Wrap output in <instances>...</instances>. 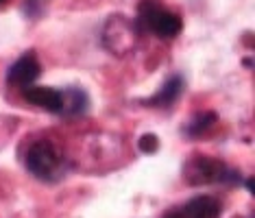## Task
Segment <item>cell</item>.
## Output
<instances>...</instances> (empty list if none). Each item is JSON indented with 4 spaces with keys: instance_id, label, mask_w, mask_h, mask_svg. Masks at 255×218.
<instances>
[{
    "instance_id": "obj_1",
    "label": "cell",
    "mask_w": 255,
    "mask_h": 218,
    "mask_svg": "<svg viewBox=\"0 0 255 218\" xmlns=\"http://www.w3.org/2000/svg\"><path fill=\"white\" fill-rule=\"evenodd\" d=\"M24 164H26L28 173L35 175L42 181H57L63 175V168H66L61 151L50 140L33 142L31 148L26 151Z\"/></svg>"
},
{
    "instance_id": "obj_2",
    "label": "cell",
    "mask_w": 255,
    "mask_h": 218,
    "mask_svg": "<svg viewBox=\"0 0 255 218\" xmlns=\"http://www.w3.org/2000/svg\"><path fill=\"white\" fill-rule=\"evenodd\" d=\"M137 26L140 31H150L161 39H172L181 33L183 22L177 13L166 11L155 0H144L137 9Z\"/></svg>"
},
{
    "instance_id": "obj_3",
    "label": "cell",
    "mask_w": 255,
    "mask_h": 218,
    "mask_svg": "<svg viewBox=\"0 0 255 218\" xmlns=\"http://www.w3.org/2000/svg\"><path fill=\"white\" fill-rule=\"evenodd\" d=\"M183 177L190 186H205V183H218V181H234V183H242V179L238 173L229 170L225 162H220L216 157H205V155H199V157L188 159L183 168Z\"/></svg>"
},
{
    "instance_id": "obj_4",
    "label": "cell",
    "mask_w": 255,
    "mask_h": 218,
    "mask_svg": "<svg viewBox=\"0 0 255 218\" xmlns=\"http://www.w3.org/2000/svg\"><path fill=\"white\" fill-rule=\"evenodd\" d=\"M137 39H140V26L125 15H114L107 20L105 31H103V42L114 55L125 57L137 48Z\"/></svg>"
},
{
    "instance_id": "obj_5",
    "label": "cell",
    "mask_w": 255,
    "mask_h": 218,
    "mask_svg": "<svg viewBox=\"0 0 255 218\" xmlns=\"http://www.w3.org/2000/svg\"><path fill=\"white\" fill-rule=\"evenodd\" d=\"M39 74H42V66H39L35 53H26L9 68L7 81H9V85H15V88L24 90L37 81Z\"/></svg>"
},
{
    "instance_id": "obj_6",
    "label": "cell",
    "mask_w": 255,
    "mask_h": 218,
    "mask_svg": "<svg viewBox=\"0 0 255 218\" xmlns=\"http://www.w3.org/2000/svg\"><path fill=\"white\" fill-rule=\"evenodd\" d=\"M24 99L31 103V105H37L46 109V111L59 113L61 111V92L53 90V88H35V85H28L24 88Z\"/></svg>"
},
{
    "instance_id": "obj_7",
    "label": "cell",
    "mask_w": 255,
    "mask_h": 218,
    "mask_svg": "<svg viewBox=\"0 0 255 218\" xmlns=\"http://www.w3.org/2000/svg\"><path fill=\"white\" fill-rule=\"evenodd\" d=\"M183 85H185V83H183V77L175 74V77H170L164 85H161V90L157 92V94H153L150 99H144L142 105H150V107H170L172 103H175L179 96H181Z\"/></svg>"
},
{
    "instance_id": "obj_8",
    "label": "cell",
    "mask_w": 255,
    "mask_h": 218,
    "mask_svg": "<svg viewBox=\"0 0 255 218\" xmlns=\"http://www.w3.org/2000/svg\"><path fill=\"white\" fill-rule=\"evenodd\" d=\"M185 210L190 212L192 218H220V214H223L220 201L214 199V197H205V194L188 201V203H185Z\"/></svg>"
},
{
    "instance_id": "obj_9",
    "label": "cell",
    "mask_w": 255,
    "mask_h": 218,
    "mask_svg": "<svg viewBox=\"0 0 255 218\" xmlns=\"http://www.w3.org/2000/svg\"><path fill=\"white\" fill-rule=\"evenodd\" d=\"M88 107V96L81 90H68L61 92V111L66 113H79Z\"/></svg>"
},
{
    "instance_id": "obj_10",
    "label": "cell",
    "mask_w": 255,
    "mask_h": 218,
    "mask_svg": "<svg viewBox=\"0 0 255 218\" xmlns=\"http://www.w3.org/2000/svg\"><path fill=\"white\" fill-rule=\"evenodd\" d=\"M216 113L214 111H203L199 113L192 122L188 124V129H185V133L188 135H192V137H201V135H205L207 131H210L214 127V122H216Z\"/></svg>"
},
{
    "instance_id": "obj_11",
    "label": "cell",
    "mask_w": 255,
    "mask_h": 218,
    "mask_svg": "<svg viewBox=\"0 0 255 218\" xmlns=\"http://www.w3.org/2000/svg\"><path fill=\"white\" fill-rule=\"evenodd\" d=\"M137 148H140L142 153H146V155L155 153L159 148V137L153 135V133H144L140 140H137Z\"/></svg>"
},
{
    "instance_id": "obj_12",
    "label": "cell",
    "mask_w": 255,
    "mask_h": 218,
    "mask_svg": "<svg viewBox=\"0 0 255 218\" xmlns=\"http://www.w3.org/2000/svg\"><path fill=\"white\" fill-rule=\"evenodd\" d=\"M164 218H192L190 216V212L185 210V205H181V208H172V210H168Z\"/></svg>"
},
{
    "instance_id": "obj_13",
    "label": "cell",
    "mask_w": 255,
    "mask_h": 218,
    "mask_svg": "<svg viewBox=\"0 0 255 218\" xmlns=\"http://www.w3.org/2000/svg\"><path fill=\"white\" fill-rule=\"evenodd\" d=\"M242 183H245V186L249 188V192H251V194L255 192V186H253V179H247V181H242Z\"/></svg>"
},
{
    "instance_id": "obj_14",
    "label": "cell",
    "mask_w": 255,
    "mask_h": 218,
    "mask_svg": "<svg viewBox=\"0 0 255 218\" xmlns=\"http://www.w3.org/2000/svg\"><path fill=\"white\" fill-rule=\"evenodd\" d=\"M4 2H7V0H0V4H4Z\"/></svg>"
}]
</instances>
